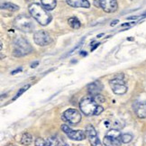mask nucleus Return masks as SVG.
<instances>
[{
  "label": "nucleus",
  "instance_id": "obj_19",
  "mask_svg": "<svg viewBox=\"0 0 146 146\" xmlns=\"http://www.w3.org/2000/svg\"><path fill=\"white\" fill-rule=\"evenodd\" d=\"M121 140H122V143H128L133 140V135L130 133H123V134H122V136H121Z\"/></svg>",
  "mask_w": 146,
  "mask_h": 146
},
{
  "label": "nucleus",
  "instance_id": "obj_5",
  "mask_svg": "<svg viewBox=\"0 0 146 146\" xmlns=\"http://www.w3.org/2000/svg\"><path fill=\"white\" fill-rule=\"evenodd\" d=\"M122 134L118 129H111L104 138V144L106 146H121Z\"/></svg>",
  "mask_w": 146,
  "mask_h": 146
},
{
  "label": "nucleus",
  "instance_id": "obj_23",
  "mask_svg": "<svg viewBox=\"0 0 146 146\" xmlns=\"http://www.w3.org/2000/svg\"><path fill=\"white\" fill-rule=\"evenodd\" d=\"M48 143L50 144V146H60L58 141L56 140V138H50L48 140Z\"/></svg>",
  "mask_w": 146,
  "mask_h": 146
},
{
  "label": "nucleus",
  "instance_id": "obj_2",
  "mask_svg": "<svg viewBox=\"0 0 146 146\" xmlns=\"http://www.w3.org/2000/svg\"><path fill=\"white\" fill-rule=\"evenodd\" d=\"M33 52V48L25 39L16 38L14 42V55L16 57L25 56Z\"/></svg>",
  "mask_w": 146,
  "mask_h": 146
},
{
  "label": "nucleus",
  "instance_id": "obj_25",
  "mask_svg": "<svg viewBox=\"0 0 146 146\" xmlns=\"http://www.w3.org/2000/svg\"><path fill=\"white\" fill-rule=\"evenodd\" d=\"M117 23H118V20H115V21H113V22H112V23H111V26H114V25H115Z\"/></svg>",
  "mask_w": 146,
  "mask_h": 146
},
{
  "label": "nucleus",
  "instance_id": "obj_16",
  "mask_svg": "<svg viewBox=\"0 0 146 146\" xmlns=\"http://www.w3.org/2000/svg\"><path fill=\"white\" fill-rule=\"evenodd\" d=\"M32 142H33V136L31 135L30 133H25L23 134V136H22V139H21V143L22 144L29 145V144H31Z\"/></svg>",
  "mask_w": 146,
  "mask_h": 146
},
{
  "label": "nucleus",
  "instance_id": "obj_21",
  "mask_svg": "<svg viewBox=\"0 0 146 146\" xmlns=\"http://www.w3.org/2000/svg\"><path fill=\"white\" fill-rule=\"evenodd\" d=\"M93 98V99L95 100V102H96L98 105H99V104H102V103H104L105 102V98L102 96V95H100V94H98V95H96V96H94V97H92Z\"/></svg>",
  "mask_w": 146,
  "mask_h": 146
},
{
  "label": "nucleus",
  "instance_id": "obj_4",
  "mask_svg": "<svg viewBox=\"0 0 146 146\" xmlns=\"http://www.w3.org/2000/svg\"><path fill=\"white\" fill-rule=\"evenodd\" d=\"M15 26L22 32L30 33L35 28V24L31 17L22 15L15 20Z\"/></svg>",
  "mask_w": 146,
  "mask_h": 146
},
{
  "label": "nucleus",
  "instance_id": "obj_30",
  "mask_svg": "<svg viewBox=\"0 0 146 146\" xmlns=\"http://www.w3.org/2000/svg\"><path fill=\"white\" fill-rule=\"evenodd\" d=\"M61 146H69L68 144H64V145H61Z\"/></svg>",
  "mask_w": 146,
  "mask_h": 146
},
{
  "label": "nucleus",
  "instance_id": "obj_13",
  "mask_svg": "<svg viewBox=\"0 0 146 146\" xmlns=\"http://www.w3.org/2000/svg\"><path fill=\"white\" fill-rule=\"evenodd\" d=\"M66 2L72 7L89 8V7H90V4L88 0H66Z\"/></svg>",
  "mask_w": 146,
  "mask_h": 146
},
{
  "label": "nucleus",
  "instance_id": "obj_6",
  "mask_svg": "<svg viewBox=\"0 0 146 146\" xmlns=\"http://www.w3.org/2000/svg\"><path fill=\"white\" fill-rule=\"evenodd\" d=\"M61 130L63 131L64 133L67 134L70 139L73 140V141H82L86 138L87 134L86 132H84L82 130H72L70 129L68 125H61Z\"/></svg>",
  "mask_w": 146,
  "mask_h": 146
},
{
  "label": "nucleus",
  "instance_id": "obj_8",
  "mask_svg": "<svg viewBox=\"0 0 146 146\" xmlns=\"http://www.w3.org/2000/svg\"><path fill=\"white\" fill-rule=\"evenodd\" d=\"M33 40L39 46H46L52 42V38L50 35L45 31H37L33 35Z\"/></svg>",
  "mask_w": 146,
  "mask_h": 146
},
{
  "label": "nucleus",
  "instance_id": "obj_18",
  "mask_svg": "<svg viewBox=\"0 0 146 146\" xmlns=\"http://www.w3.org/2000/svg\"><path fill=\"white\" fill-rule=\"evenodd\" d=\"M1 8L2 9H7L10 11H17L19 9V7L16 5H14L12 3H5L1 5Z\"/></svg>",
  "mask_w": 146,
  "mask_h": 146
},
{
  "label": "nucleus",
  "instance_id": "obj_17",
  "mask_svg": "<svg viewBox=\"0 0 146 146\" xmlns=\"http://www.w3.org/2000/svg\"><path fill=\"white\" fill-rule=\"evenodd\" d=\"M68 23L73 28V29H78V28H80V25H81L80 20H78L77 17H70L68 20Z\"/></svg>",
  "mask_w": 146,
  "mask_h": 146
},
{
  "label": "nucleus",
  "instance_id": "obj_28",
  "mask_svg": "<svg viewBox=\"0 0 146 146\" xmlns=\"http://www.w3.org/2000/svg\"><path fill=\"white\" fill-rule=\"evenodd\" d=\"M99 44H100V43H96V45H95V46H94V47H93V48L91 49V50H94L95 49H96V48H97V47H98V46L99 45Z\"/></svg>",
  "mask_w": 146,
  "mask_h": 146
},
{
  "label": "nucleus",
  "instance_id": "obj_14",
  "mask_svg": "<svg viewBox=\"0 0 146 146\" xmlns=\"http://www.w3.org/2000/svg\"><path fill=\"white\" fill-rule=\"evenodd\" d=\"M135 113L139 118H146V101L139 103L135 108Z\"/></svg>",
  "mask_w": 146,
  "mask_h": 146
},
{
  "label": "nucleus",
  "instance_id": "obj_27",
  "mask_svg": "<svg viewBox=\"0 0 146 146\" xmlns=\"http://www.w3.org/2000/svg\"><path fill=\"white\" fill-rule=\"evenodd\" d=\"M38 64H39V62H38V61H36V62H35V63H33L31 67H32V68H35V67H36V66H37Z\"/></svg>",
  "mask_w": 146,
  "mask_h": 146
},
{
  "label": "nucleus",
  "instance_id": "obj_26",
  "mask_svg": "<svg viewBox=\"0 0 146 146\" xmlns=\"http://www.w3.org/2000/svg\"><path fill=\"white\" fill-rule=\"evenodd\" d=\"M22 70V69L20 68V69H17V70H14V71H12V74L14 75V74H15L16 72H19V71H21Z\"/></svg>",
  "mask_w": 146,
  "mask_h": 146
},
{
  "label": "nucleus",
  "instance_id": "obj_22",
  "mask_svg": "<svg viewBox=\"0 0 146 146\" xmlns=\"http://www.w3.org/2000/svg\"><path fill=\"white\" fill-rule=\"evenodd\" d=\"M29 88H30V85H26V86L23 87V88H20V89H19V91L17 92V94L15 95V98H13V100H15V99L17 98H19V97L21 96V95L23 94V93H25V91H26L27 89Z\"/></svg>",
  "mask_w": 146,
  "mask_h": 146
},
{
  "label": "nucleus",
  "instance_id": "obj_1",
  "mask_svg": "<svg viewBox=\"0 0 146 146\" xmlns=\"http://www.w3.org/2000/svg\"><path fill=\"white\" fill-rule=\"evenodd\" d=\"M29 12L41 25H47L52 21V15L49 14L48 10L42 7L40 4L33 3L30 5Z\"/></svg>",
  "mask_w": 146,
  "mask_h": 146
},
{
  "label": "nucleus",
  "instance_id": "obj_3",
  "mask_svg": "<svg viewBox=\"0 0 146 146\" xmlns=\"http://www.w3.org/2000/svg\"><path fill=\"white\" fill-rule=\"evenodd\" d=\"M98 106V105L95 102V100L93 99L92 97L84 98L80 102V108L82 113L87 116L95 115Z\"/></svg>",
  "mask_w": 146,
  "mask_h": 146
},
{
  "label": "nucleus",
  "instance_id": "obj_29",
  "mask_svg": "<svg viewBox=\"0 0 146 146\" xmlns=\"http://www.w3.org/2000/svg\"><path fill=\"white\" fill-rule=\"evenodd\" d=\"M102 35H103V33H101V35H98V38H100Z\"/></svg>",
  "mask_w": 146,
  "mask_h": 146
},
{
  "label": "nucleus",
  "instance_id": "obj_7",
  "mask_svg": "<svg viewBox=\"0 0 146 146\" xmlns=\"http://www.w3.org/2000/svg\"><path fill=\"white\" fill-rule=\"evenodd\" d=\"M109 84L112 90L116 95H123L127 92V87L125 86V83L120 78H115L111 80Z\"/></svg>",
  "mask_w": 146,
  "mask_h": 146
},
{
  "label": "nucleus",
  "instance_id": "obj_24",
  "mask_svg": "<svg viewBox=\"0 0 146 146\" xmlns=\"http://www.w3.org/2000/svg\"><path fill=\"white\" fill-rule=\"evenodd\" d=\"M103 111H104L103 106H101L98 105V108H97V110H96V113H95V115H100Z\"/></svg>",
  "mask_w": 146,
  "mask_h": 146
},
{
  "label": "nucleus",
  "instance_id": "obj_11",
  "mask_svg": "<svg viewBox=\"0 0 146 146\" xmlns=\"http://www.w3.org/2000/svg\"><path fill=\"white\" fill-rule=\"evenodd\" d=\"M99 5L106 13H114L118 8L116 0H99Z\"/></svg>",
  "mask_w": 146,
  "mask_h": 146
},
{
  "label": "nucleus",
  "instance_id": "obj_20",
  "mask_svg": "<svg viewBox=\"0 0 146 146\" xmlns=\"http://www.w3.org/2000/svg\"><path fill=\"white\" fill-rule=\"evenodd\" d=\"M35 146H50L48 141H45L42 138H37L35 140Z\"/></svg>",
  "mask_w": 146,
  "mask_h": 146
},
{
  "label": "nucleus",
  "instance_id": "obj_9",
  "mask_svg": "<svg viewBox=\"0 0 146 146\" xmlns=\"http://www.w3.org/2000/svg\"><path fill=\"white\" fill-rule=\"evenodd\" d=\"M62 118L65 121L71 123V125H77V123H78L81 120V115L80 114V112L78 110L70 108V109H67L63 113Z\"/></svg>",
  "mask_w": 146,
  "mask_h": 146
},
{
  "label": "nucleus",
  "instance_id": "obj_10",
  "mask_svg": "<svg viewBox=\"0 0 146 146\" xmlns=\"http://www.w3.org/2000/svg\"><path fill=\"white\" fill-rule=\"evenodd\" d=\"M85 132L87 134V137L89 140V143H91L92 146H102V143H101L100 140L98 136V133L93 125H87Z\"/></svg>",
  "mask_w": 146,
  "mask_h": 146
},
{
  "label": "nucleus",
  "instance_id": "obj_15",
  "mask_svg": "<svg viewBox=\"0 0 146 146\" xmlns=\"http://www.w3.org/2000/svg\"><path fill=\"white\" fill-rule=\"evenodd\" d=\"M41 3L42 7L48 11L53 10L56 7V5H57L56 0H41Z\"/></svg>",
  "mask_w": 146,
  "mask_h": 146
},
{
  "label": "nucleus",
  "instance_id": "obj_31",
  "mask_svg": "<svg viewBox=\"0 0 146 146\" xmlns=\"http://www.w3.org/2000/svg\"><path fill=\"white\" fill-rule=\"evenodd\" d=\"M143 16H146V13H145L144 15H143Z\"/></svg>",
  "mask_w": 146,
  "mask_h": 146
},
{
  "label": "nucleus",
  "instance_id": "obj_12",
  "mask_svg": "<svg viewBox=\"0 0 146 146\" xmlns=\"http://www.w3.org/2000/svg\"><path fill=\"white\" fill-rule=\"evenodd\" d=\"M102 89H103V84L99 80L93 81L88 86V92L90 94L91 97H94L98 94H100V92L102 91Z\"/></svg>",
  "mask_w": 146,
  "mask_h": 146
}]
</instances>
